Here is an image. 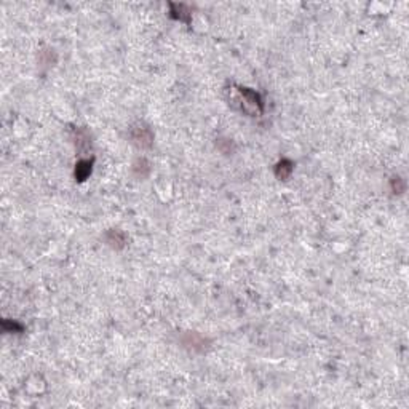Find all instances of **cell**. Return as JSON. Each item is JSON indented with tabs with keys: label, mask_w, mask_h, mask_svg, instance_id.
I'll return each instance as SVG.
<instances>
[{
	"label": "cell",
	"mask_w": 409,
	"mask_h": 409,
	"mask_svg": "<svg viewBox=\"0 0 409 409\" xmlns=\"http://www.w3.org/2000/svg\"><path fill=\"white\" fill-rule=\"evenodd\" d=\"M130 139L131 142L139 149H149L154 142V133L150 130V126L138 121L130 128Z\"/></svg>",
	"instance_id": "6da1fadb"
},
{
	"label": "cell",
	"mask_w": 409,
	"mask_h": 409,
	"mask_svg": "<svg viewBox=\"0 0 409 409\" xmlns=\"http://www.w3.org/2000/svg\"><path fill=\"white\" fill-rule=\"evenodd\" d=\"M241 99L245 101V111H253L256 114H262L264 104L261 96L257 95L256 91L249 90V88H238Z\"/></svg>",
	"instance_id": "7a4b0ae2"
},
{
	"label": "cell",
	"mask_w": 409,
	"mask_h": 409,
	"mask_svg": "<svg viewBox=\"0 0 409 409\" xmlns=\"http://www.w3.org/2000/svg\"><path fill=\"white\" fill-rule=\"evenodd\" d=\"M106 241L111 248L121 249L126 245V236L123 232L118 231V229H111V231L106 232Z\"/></svg>",
	"instance_id": "3957f363"
},
{
	"label": "cell",
	"mask_w": 409,
	"mask_h": 409,
	"mask_svg": "<svg viewBox=\"0 0 409 409\" xmlns=\"http://www.w3.org/2000/svg\"><path fill=\"white\" fill-rule=\"evenodd\" d=\"M292 162L288 160V159H283V160H280L277 163V167H275V176L280 179V181H286L291 173H292Z\"/></svg>",
	"instance_id": "277c9868"
},
{
	"label": "cell",
	"mask_w": 409,
	"mask_h": 409,
	"mask_svg": "<svg viewBox=\"0 0 409 409\" xmlns=\"http://www.w3.org/2000/svg\"><path fill=\"white\" fill-rule=\"evenodd\" d=\"M91 167H93V160H80L75 165V179L77 181H85L90 175H91Z\"/></svg>",
	"instance_id": "5b68a950"
},
{
	"label": "cell",
	"mask_w": 409,
	"mask_h": 409,
	"mask_svg": "<svg viewBox=\"0 0 409 409\" xmlns=\"http://www.w3.org/2000/svg\"><path fill=\"white\" fill-rule=\"evenodd\" d=\"M171 16L175 19L184 21V23H190V11L185 5H177V3H171Z\"/></svg>",
	"instance_id": "8992f818"
},
{
	"label": "cell",
	"mask_w": 409,
	"mask_h": 409,
	"mask_svg": "<svg viewBox=\"0 0 409 409\" xmlns=\"http://www.w3.org/2000/svg\"><path fill=\"white\" fill-rule=\"evenodd\" d=\"M133 173L138 177H146L150 173V165L146 159H138L133 165Z\"/></svg>",
	"instance_id": "52a82bcc"
},
{
	"label": "cell",
	"mask_w": 409,
	"mask_h": 409,
	"mask_svg": "<svg viewBox=\"0 0 409 409\" xmlns=\"http://www.w3.org/2000/svg\"><path fill=\"white\" fill-rule=\"evenodd\" d=\"M390 187H392L393 193H403V192L406 190V182H405V179H401L400 176L392 177Z\"/></svg>",
	"instance_id": "ba28073f"
}]
</instances>
